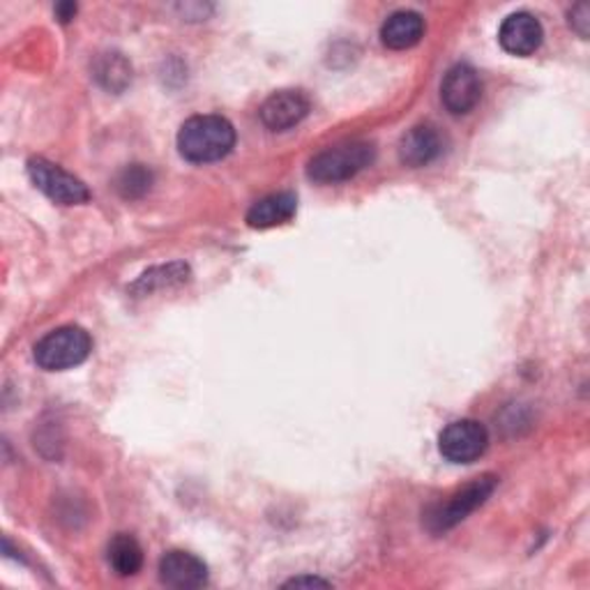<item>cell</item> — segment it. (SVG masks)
Wrapping results in <instances>:
<instances>
[{
  "label": "cell",
  "instance_id": "1",
  "mask_svg": "<svg viewBox=\"0 0 590 590\" xmlns=\"http://www.w3.org/2000/svg\"><path fill=\"white\" fill-rule=\"evenodd\" d=\"M236 146V130L222 116H194L182 122L178 150L188 162L208 164L224 160Z\"/></svg>",
  "mask_w": 590,
  "mask_h": 590
},
{
  "label": "cell",
  "instance_id": "2",
  "mask_svg": "<svg viewBox=\"0 0 590 590\" xmlns=\"http://www.w3.org/2000/svg\"><path fill=\"white\" fill-rule=\"evenodd\" d=\"M377 158V148L369 141H344L330 146L309 160L307 176L321 184L344 182L364 171Z\"/></svg>",
  "mask_w": 590,
  "mask_h": 590
},
{
  "label": "cell",
  "instance_id": "3",
  "mask_svg": "<svg viewBox=\"0 0 590 590\" xmlns=\"http://www.w3.org/2000/svg\"><path fill=\"white\" fill-rule=\"evenodd\" d=\"M496 487H499V478L491 473L480 476L471 480L469 484H463L450 496L446 503H437L424 514L427 531H431L433 536L450 531V528H454L466 517L473 514L478 508H482L489 501V496L496 491Z\"/></svg>",
  "mask_w": 590,
  "mask_h": 590
},
{
  "label": "cell",
  "instance_id": "4",
  "mask_svg": "<svg viewBox=\"0 0 590 590\" xmlns=\"http://www.w3.org/2000/svg\"><path fill=\"white\" fill-rule=\"evenodd\" d=\"M92 351L90 334L79 326H63L44 334L36 344V362L47 371L79 367Z\"/></svg>",
  "mask_w": 590,
  "mask_h": 590
},
{
  "label": "cell",
  "instance_id": "5",
  "mask_svg": "<svg viewBox=\"0 0 590 590\" xmlns=\"http://www.w3.org/2000/svg\"><path fill=\"white\" fill-rule=\"evenodd\" d=\"M28 176L40 192L60 206H81L90 199L83 180L44 158L28 160Z\"/></svg>",
  "mask_w": 590,
  "mask_h": 590
},
{
  "label": "cell",
  "instance_id": "6",
  "mask_svg": "<svg viewBox=\"0 0 590 590\" xmlns=\"http://www.w3.org/2000/svg\"><path fill=\"white\" fill-rule=\"evenodd\" d=\"M439 448L452 463H473L489 448V431L478 420H457L443 429Z\"/></svg>",
  "mask_w": 590,
  "mask_h": 590
},
{
  "label": "cell",
  "instance_id": "7",
  "mask_svg": "<svg viewBox=\"0 0 590 590\" xmlns=\"http://www.w3.org/2000/svg\"><path fill=\"white\" fill-rule=\"evenodd\" d=\"M482 98V81L476 68L459 63L448 70L441 83V100L452 116L471 113Z\"/></svg>",
  "mask_w": 590,
  "mask_h": 590
},
{
  "label": "cell",
  "instance_id": "8",
  "mask_svg": "<svg viewBox=\"0 0 590 590\" xmlns=\"http://www.w3.org/2000/svg\"><path fill=\"white\" fill-rule=\"evenodd\" d=\"M309 113V100L300 90H279L261 104V122L272 132H287Z\"/></svg>",
  "mask_w": 590,
  "mask_h": 590
},
{
  "label": "cell",
  "instance_id": "9",
  "mask_svg": "<svg viewBox=\"0 0 590 590\" xmlns=\"http://www.w3.org/2000/svg\"><path fill=\"white\" fill-rule=\"evenodd\" d=\"M544 38L542 23L531 12L510 14L499 30L501 47L512 56H531L540 49Z\"/></svg>",
  "mask_w": 590,
  "mask_h": 590
},
{
  "label": "cell",
  "instance_id": "10",
  "mask_svg": "<svg viewBox=\"0 0 590 590\" xmlns=\"http://www.w3.org/2000/svg\"><path fill=\"white\" fill-rule=\"evenodd\" d=\"M160 579L178 590H194L208 583V568L199 556L176 549L162 556Z\"/></svg>",
  "mask_w": 590,
  "mask_h": 590
},
{
  "label": "cell",
  "instance_id": "11",
  "mask_svg": "<svg viewBox=\"0 0 590 590\" xmlns=\"http://www.w3.org/2000/svg\"><path fill=\"white\" fill-rule=\"evenodd\" d=\"M443 137L433 126H416L399 141V160L411 169H420L443 154Z\"/></svg>",
  "mask_w": 590,
  "mask_h": 590
},
{
  "label": "cell",
  "instance_id": "12",
  "mask_svg": "<svg viewBox=\"0 0 590 590\" xmlns=\"http://www.w3.org/2000/svg\"><path fill=\"white\" fill-rule=\"evenodd\" d=\"M298 210V199L291 192H277L259 199L247 210V224L252 229H274L293 220Z\"/></svg>",
  "mask_w": 590,
  "mask_h": 590
},
{
  "label": "cell",
  "instance_id": "13",
  "mask_svg": "<svg viewBox=\"0 0 590 590\" xmlns=\"http://www.w3.org/2000/svg\"><path fill=\"white\" fill-rule=\"evenodd\" d=\"M424 36V19L413 10H399L381 26V40L388 49L403 51L416 47Z\"/></svg>",
  "mask_w": 590,
  "mask_h": 590
},
{
  "label": "cell",
  "instance_id": "14",
  "mask_svg": "<svg viewBox=\"0 0 590 590\" xmlns=\"http://www.w3.org/2000/svg\"><path fill=\"white\" fill-rule=\"evenodd\" d=\"M109 563L118 577H134L143 566V549L137 538L120 533L109 544Z\"/></svg>",
  "mask_w": 590,
  "mask_h": 590
},
{
  "label": "cell",
  "instance_id": "15",
  "mask_svg": "<svg viewBox=\"0 0 590 590\" xmlns=\"http://www.w3.org/2000/svg\"><path fill=\"white\" fill-rule=\"evenodd\" d=\"M190 279V268L188 263H169V266H158L152 268L148 272H143L134 287H132V293H139V296H148L152 291H162V289H171V287H178L182 282H188Z\"/></svg>",
  "mask_w": 590,
  "mask_h": 590
},
{
  "label": "cell",
  "instance_id": "16",
  "mask_svg": "<svg viewBox=\"0 0 590 590\" xmlns=\"http://www.w3.org/2000/svg\"><path fill=\"white\" fill-rule=\"evenodd\" d=\"M96 79L111 92L126 90L132 81V68L120 53H104L96 63Z\"/></svg>",
  "mask_w": 590,
  "mask_h": 590
},
{
  "label": "cell",
  "instance_id": "17",
  "mask_svg": "<svg viewBox=\"0 0 590 590\" xmlns=\"http://www.w3.org/2000/svg\"><path fill=\"white\" fill-rule=\"evenodd\" d=\"M116 188L122 199H141L152 188V171L143 164H130L120 171Z\"/></svg>",
  "mask_w": 590,
  "mask_h": 590
},
{
  "label": "cell",
  "instance_id": "18",
  "mask_svg": "<svg viewBox=\"0 0 590 590\" xmlns=\"http://www.w3.org/2000/svg\"><path fill=\"white\" fill-rule=\"evenodd\" d=\"M570 26L577 30L581 38H588V28H590V10H588V6L581 3V6H574L570 10Z\"/></svg>",
  "mask_w": 590,
  "mask_h": 590
},
{
  "label": "cell",
  "instance_id": "19",
  "mask_svg": "<svg viewBox=\"0 0 590 590\" xmlns=\"http://www.w3.org/2000/svg\"><path fill=\"white\" fill-rule=\"evenodd\" d=\"M287 588H302V586H330L328 581H323V579H319V577H296V579H291V581H287L284 583Z\"/></svg>",
  "mask_w": 590,
  "mask_h": 590
},
{
  "label": "cell",
  "instance_id": "20",
  "mask_svg": "<svg viewBox=\"0 0 590 590\" xmlns=\"http://www.w3.org/2000/svg\"><path fill=\"white\" fill-rule=\"evenodd\" d=\"M56 14H58L60 21L68 23L70 19H74V14H77V6H74V3H60V6L56 8Z\"/></svg>",
  "mask_w": 590,
  "mask_h": 590
}]
</instances>
